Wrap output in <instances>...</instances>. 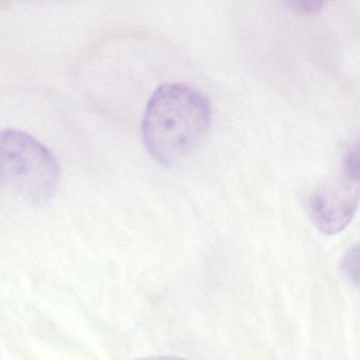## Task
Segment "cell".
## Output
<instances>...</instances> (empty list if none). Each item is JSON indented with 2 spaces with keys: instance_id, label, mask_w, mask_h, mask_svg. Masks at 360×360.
I'll list each match as a JSON object with an SVG mask.
<instances>
[{
  "instance_id": "1",
  "label": "cell",
  "mask_w": 360,
  "mask_h": 360,
  "mask_svg": "<svg viewBox=\"0 0 360 360\" xmlns=\"http://www.w3.org/2000/svg\"><path fill=\"white\" fill-rule=\"evenodd\" d=\"M210 123L212 107L203 94L187 84H166L147 105L143 141L158 163L172 167L201 144Z\"/></svg>"
},
{
  "instance_id": "2",
  "label": "cell",
  "mask_w": 360,
  "mask_h": 360,
  "mask_svg": "<svg viewBox=\"0 0 360 360\" xmlns=\"http://www.w3.org/2000/svg\"><path fill=\"white\" fill-rule=\"evenodd\" d=\"M60 180L58 159L43 143L20 130L0 131V186L39 205L53 198Z\"/></svg>"
},
{
  "instance_id": "3",
  "label": "cell",
  "mask_w": 360,
  "mask_h": 360,
  "mask_svg": "<svg viewBox=\"0 0 360 360\" xmlns=\"http://www.w3.org/2000/svg\"><path fill=\"white\" fill-rule=\"evenodd\" d=\"M358 144L345 151L338 172L318 186L307 201L313 224L326 235H336L351 222L359 202Z\"/></svg>"
},
{
  "instance_id": "4",
  "label": "cell",
  "mask_w": 360,
  "mask_h": 360,
  "mask_svg": "<svg viewBox=\"0 0 360 360\" xmlns=\"http://www.w3.org/2000/svg\"><path fill=\"white\" fill-rule=\"evenodd\" d=\"M341 271L343 275L353 282L358 284V278H359V250L358 245L354 246L345 255V258L341 261Z\"/></svg>"
},
{
  "instance_id": "5",
  "label": "cell",
  "mask_w": 360,
  "mask_h": 360,
  "mask_svg": "<svg viewBox=\"0 0 360 360\" xmlns=\"http://www.w3.org/2000/svg\"><path fill=\"white\" fill-rule=\"evenodd\" d=\"M288 5L296 11L309 14L319 11L323 6V3H320V1H290Z\"/></svg>"
},
{
  "instance_id": "6",
  "label": "cell",
  "mask_w": 360,
  "mask_h": 360,
  "mask_svg": "<svg viewBox=\"0 0 360 360\" xmlns=\"http://www.w3.org/2000/svg\"><path fill=\"white\" fill-rule=\"evenodd\" d=\"M140 360H187L185 358L176 357V356H155V357L142 358Z\"/></svg>"
}]
</instances>
